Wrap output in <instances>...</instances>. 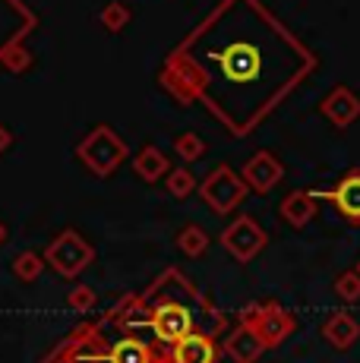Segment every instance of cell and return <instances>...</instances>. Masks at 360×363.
<instances>
[{
	"mask_svg": "<svg viewBox=\"0 0 360 363\" xmlns=\"http://www.w3.org/2000/svg\"><path fill=\"white\" fill-rule=\"evenodd\" d=\"M313 69L316 54L259 0H221L168 57L162 86L250 136Z\"/></svg>",
	"mask_w": 360,
	"mask_h": 363,
	"instance_id": "6da1fadb",
	"label": "cell"
},
{
	"mask_svg": "<svg viewBox=\"0 0 360 363\" xmlns=\"http://www.w3.org/2000/svg\"><path fill=\"white\" fill-rule=\"evenodd\" d=\"M142 306L149 313V329L162 345H177L190 332L218 335L227 329L225 313L206 294H199L177 269H168L164 278L152 284Z\"/></svg>",
	"mask_w": 360,
	"mask_h": 363,
	"instance_id": "7a4b0ae2",
	"label": "cell"
},
{
	"mask_svg": "<svg viewBox=\"0 0 360 363\" xmlns=\"http://www.w3.org/2000/svg\"><path fill=\"white\" fill-rule=\"evenodd\" d=\"M196 193L206 202V208H212L215 215H231V212H237L240 202H247L250 186L244 184L240 171H234L231 164H218L206 174V180L199 184Z\"/></svg>",
	"mask_w": 360,
	"mask_h": 363,
	"instance_id": "3957f363",
	"label": "cell"
},
{
	"mask_svg": "<svg viewBox=\"0 0 360 363\" xmlns=\"http://www.w3.org/2000/svg\"><path fill=\"white\" fill-rule=\"evenodd\" d=\"M218 243L225 247V253L231 256L234 262L250 265L256 256L269 247V231L253 218V215H237V218L221 231Z\"/></svg>",
	"mask_w": 360,
	"mask_h": 363,
	"instance_id": "277c9868",
	"label": "cell"
},
{
	"mask_svg": "<svg viewBox=\"0 0 360 363\" xmlns=\"http://www.w3.org/2000/svg\"><path fill=\"white\" fill-rule=\"evenodd\" d=\"M237 319L250 323L253 329L262 335V341L269 345V351L279 347L281 341H288L297 329V316L291 310H285L281 303H275V300H269V303H247Z\"/></svg>",
	"mask_w": 360,
	"mask_h": 363,
	"instance_id": "5b68a950",
	"label": "cell"
},
{
	"mask_svg": "<svg viewBox=\"0 0 360 363\" xmlns=\"http://www.w3.org/2000/svg\"><path fill=\"white\" fill-rule=\"evenodd\" d=\"M79 158L92 167L99 177H108V174L117 171V164L127 158V143L111 127H95L79 143Z\"/></svg>",
	"mask_w": 360,
	"mask_h": 363,
	"instance_id": "8992f818",
	"label": "cell"
},
{
	"mask_svg": "<svg viewBox=\"0 0 360 363\" xmlns=\"http://www.w3.org/2000/svg\"><path fill=\"white\" fill-rule=\"evenodd\" d=\"M316 199H325L348 225H360V167H351L329 190H313Z\"/></svg>",
	"mask_w": 360,
	"mask_h": 363,
	"instance_id": "52a82bcc",
	"label": "cell"
},
{
	"mask_svg": "<svg viewBox=\"0 0 360 363\" xmlns=\"http://www.w3.org/2000/svg\"><path fill=\"white\" fill-rule=\"evenodd\" d=\"M240 177H244V184L250 186V193L266 196V193H272L275 186L285 180V164H281L269 149H259L256 155H250L244 162V167H240Z\"/></svg>",
	"mask_w": 360,
	"mask_h": 363,
	"instance_id": "ba28073f",
	"label": "cell"
},
{
	"mask_svg": "<svg viewBox=\"0 0 360 363\" xmlns=\"http://www.w3.org/2000/svg\"><path fill=\"white\" fill-rule=\"evenodd\" d=\"M221 351L227 354V360L231 363H256V360H262V354L269 351V345L262 341V335L256 332L250 323L237 319V325L225 335Z\"/></svg>",
	"mask_w": 360,
	"mask_h": 363,
	"instance_id": "9c48e42d",
	"label": "cell"
},
{
	"mask_svg": "<svg viewBox=\"0 0 360 363\" xmlns=\"http://www.w3.org/2000/svg\"><path fill=\"white\" fill-rule=\"evenodd\" d=\"M47 259H51V265H54V269H57L64 278H73V275H79V272L86 269L89 262H92V247H89L86 240H79L76 234H64V237H60V240L51 247Z\"/></svg>",
	"mask_w": 360,
	"mask_h": 363,
	"instance_id": "30bf717a",
	"label": "cell"
},
{
	"mask_svg": "<svg viewBox=\"0 0 360 363\" xmlns=\"http://www.w3.org/2000/svg\"><path fill=\"white\" fill-rule=\"evenodd\" d=\"M320 114L332 123V127L348 130L360 117V92H354L351 86H335L320 101Z\"/></svg>",
	"mask_w": 360,
	"mask_h": 363,
	"instance_id": "8fae6325",
	"label": "cell"
},
{
	"mask_svg": "<svg viewBox=\"0 0 360 363\" xmlns=\"http://www.w3.org/2000/svg\"><path fill=\"white\" fill-rule=\"evenodd\" d=\"M218 357L221 345L209 332H190L177 345H171V363H218Z\"/></svg>",
	"mask_w": 360,
	"mask_h": 363,
	"instance_id": "7c38bea8",
	"label": "cell"
},
{
	"mask_svg": "<svg viewBox=\"0 0 360 363\" xmlns=\"http://www.w3.org/2000/svg\"><path fill=\"white\" fill-rule=\"evenodd\" d=\"M320 332H322V338L335 347V351H351V347L357 345V338H360V323L351 316L348 310H332L329 316L322 319Z\"/></svg>",
	"mask_w": 360,
	"mask_h": 363,
	"instance_id": "4fadbf2b",
	"label": "cell"
},
{
	"mask_svg": "<svg viewBox=\"0 0 360 363\" xmlns=\"http://www.w3.org/2000/svg\"><path fill=\"white\" fill-rule=\"evenodd\" d=\"M316 212H320V202H316L313 190H294V193H288V196L279 202L281 221L291 225L294 231H303V228L316 218Z\"/></svg>",
	"mask_w": 360,
	"mask_h": 363,
	"instance_id": "5bb4252c",
	"label": "cell"
},
{
	"mask_svg": "<svg viewBox=\"0 0 360 363\" xmlns=\"http://www.w3.org/2000/svg\"><path fill=\"white\" fill-rule=\"evenodd\" d=\"M133 171L140 174L145 184H158V180L171 171V162H168V155H164L158 145H142L140 155L133 158Z\"/></svg>",
	"mask_w": 360,
	"mask_h": 363,
	"instance_id": "9a60e30c",
	"label": "cell"
},
{
	"mask_svg": "<svg viewBox=\"0 0 360 363\" xmlns=\"http://www.w3.org/2000/svg\"><path fill=\"white\" fill-rule=\"evenodd\" d=\"M164 190H168L174 199H190L193 193L199 190V180L186 164L184 167H171V171L164 174Z\"/></svg>",
	"mask_w": 360,
	"mask_h": 363,
	"instance_id": "2e32d148",
	"label": "cell"
},
{
	"mask_svg": "<svg viewBox=\"0 0 360 363\" xmlns=\"http://www.w3.org/2000/svg\"><path fill=\"white\" fill-rule=\"evenodd\" d=\"M174 243H177V250L186 256V259H199V256L209 250V234H206L199 225H186L184 231L174 237Z\"/></svg>",
	"mask_w": 360,
	"mask_h": 363,
	"instance_id": "e0dca14e",
	"label": "cell"
},
{
	"mask_svg": "<svg viewBox=\"0 0 360 363\" xmlns=\"http://www.w3.org/2000/svg\"><path fill=\"white\" fill-rule=\"evenodd\" d=\"M174 152L184 158L186 164H193L206 155V139L199 136V133H180V136L174 139Z\"/></svg>",
	"mask_w": 360,
	"mask_h": 363,
	"instance_id": "ac0fdd59",
	"label": "cell"
},
{
	"mask_svg": "<svg viewBox=\"0 0 360 363\" xmlns=\"http://www.w3.org/2000/svg\"><path fill=\"white\" fill-rule=\"evenodd\" d=\"M335 297L338 300H344V303H357L360 300V275H357V269H344L342 275L335 278Z\"/></svg>",
	"mask_w": 360,
	"mask_h": 363,
	"instance_id": "d6986e66",
	"label": "cell"
},
{
	"mask_svg": "<svg viewBox=\"0 0 360 363\" xmlns=\"http://www.w3.org/2000/svg\"><path fill=\"white\" fill-rule=\"evenodd\" d=\"M101 23H105L108 32H120L123 26L130 23V10H127L123 4H117V0H114V4H108L105 10H101Z\"/></svg>",
	"mask_w": 360,
	"mask_h": 363,
	"instance_id": "ffe728a7",
	"label": "cell"
},
{
	"mask_svg": "<svg viewBox=\"0 0 360 363\" xmlns=\"http://www.w3.org/2000/svg\"><path fill=\"white\" fill-rule=\"evenodd\" d=\"M13 269H16L26 281H32V278H38V272H41V259L38 256H32V253H26V256H19Z\"/></svg>",
	"mask_w": 360,
	"mask_h": 363,
	"instance_id": "44dd1931",
	"label": "cell"
},
{
	"mask_svg": "<svg viewBox=\"0 0 360 363\" xmlns=\"http://www.w3.org/2000/svg\"><path fill=\"white\" fill-rule=\"evenodd\" d=\"M67 300H70L73 310H89V306L95 303V291H92V288H73Z\"/></svg>",
	"mask_w": 360,
	"mask_h": 363,
	"instance_id": "7402d4cb",
	"label": "cell"
},
{
	"mask_svg": "<svg viewBox=\"0 0 360 363\" xmlns=\"http://www.w3.org/2000/svg\"><path fill=\"white\" fill-rule=\"evenodd\" d=\"M26 64H29V54H19V48H13V54H10V57H6V67H10V69H16V73H23V67Z\"/></svg>",
	"mask_w": 360,
	"mask_h": 363,
	"instance_id": "603a6c76",
	"label": "cell"
},
{
	"mask_svg": "<svg viewBox=\"0 0 360 363\" xmlns=\"http://www.w3.org/2000/svg\"><path fill=\"white\" fill-rule=\"evenodd\" d=\"M10 139H13V136H10V133H6L4 127H0V152H4V149H6V145H10Z\"/></svg>",
	"mask_w": 360,
	"mask_h": 363,
	"instance_id": "cb8c5ba5",
	"label": "cell"
},
{
	"mask_svg": "<svg viewBox=\"0 0 360 363\" xmlns=\"http://www.w3.org/2000/svg\"><path fill=\"white\" fill-rule=\"evenodd\" d=\"M354 269H357V275H360V259H357V265H354Z\"/></svg>",
	"mask_w": 360,
	"mask_h": 363,
	"instance_id": "d4e9b609",
	"label": "cell"
}]
</instances>
